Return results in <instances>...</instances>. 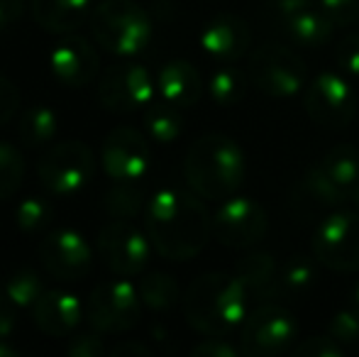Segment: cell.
Wrapping results in <instances>:
<instances>
[{
    "mask_svg": "<svg viewBox=\"0 0 359 357\" xmlns=\"http://www.w3.org/2000/svg\"><path fill=\"white\" fill-rule=\"evenodd\" d=\"M144 228L151 248L171 262H186L205 248L213 230L201 196L179 186H164L144 208Z\"/></svg>",
    "mask_w": 359,
    "mask_h": 357,
    "instance_id": "1",
    "label": "cell"
},
{
    "mask_svg": "<svg viewBox=\"0 0 359 357\" xmlns=\"http://www.w3.org/2000/svg\"><path fill=\"white\" fill-rule=\"evenodd\" d=\"M247 304H250V296L242 281L220 271H208L194 279L184 294V314L191 328L203 335H220V338L245 323Z\"/></svg>",
    "mask_w": 359,
    "mask_h": 357,
    "instance_id": "2",
    "label": "cell"
},
{
    "mask_svg": "<svg viewBox=\"0 0 359 357\" xmlns=\"http://www.w3.org/2000/svg\"><path fill=\"white\" fill-rule=\"evenodd\" d=\"M186 181L208 201H225L242 186L245 154L235 140L225 135H205L191 144L186 154Z\"/></svg>",
    "mask_w": 359,
    "mask_h": 357,
    "instance_id": "3",
    "label": "cell"
},
{
    "mask_svg": "<svg viewBox=\"0 0 359 357\" xmlns=\"http://www.w3.org/2000/svg\"><path fill=\"white\" fill-rule=\"evenodd\" d=\"M93 39L110 54L135 57L151 39V20L135 0H103L90 13Z\"/></svg>",
    "mask_w": 359,
    "mask_h": 357,
    "instance_id": "4",
    "label": "cell"
},
{
    "mask_svg": "<svg viewBox=\"0 0 359 357\" xmlns=\"http://www.w3.org/2000/svg\"><path fill=\"white\" fill-rule=\"evenodd\" d=\"M39 184L54 196H76L95 177V157L88 144L59 142L39 159Z\"/></svg>",
    "mask_w": 359,
    "mask_h": 357,
    "instance_id": "5",
    "label": "cell"
},
{
    "mask_svg": "<svg viewBox=\"0 0 359 357\" xmlns=\"http://www.w3.org/2000/svg\"><path fill=\"white\" fill-rule=\"evenodd\" d=\"M86 318L100 333H125L140 321L142 299L133 281L110 279L98 284L86 301Z\"/></svg>",
    "mask_w": 359,
    "mask_h": 357,
    "instance_id": "6",
    "label": "cell"
},
{
    "mask_svg": "<svg viewBox=\"0 0 359 357\" xmlns=\"http://www.w3.org/2000/svg\"><path fill=\"white\" fill-rule=\"evenodd\" d=\"M250 81L271 98H291L306 83V64L284 44H264L250 57Z\"/></svg>",
    "mask_w": 359,
    "mask_h": 357,
    "instance_id": "7",
    "label": "cell"
},
{
    "mask_svg": "<svg viewBox=\"0 0 359 357\" xmlns=\"http://www.w3.org/2000/svg\"><path fill=\"white\" fill-rule=\"evenodd\" d=\"M313 257L335 271L359 269V215L335 210L325 215L313 235Z\"/></svg>",
    "mask_w": 359,
    "mask_h": 357,
    "instance_id": "8",
    "label": "cell"
},
{
    "mask_svg": "<svg viewBox=\"0 0 359 357\" xmlns=\"http://www.w3.org/2000/svg\"><path fill=\"white\" fill-rule=\"evenodd\" d=\"M298 323L291 311L279 304H262L245 318L242 353L250 357H274L296 340Z\"/></svg>",
    "mask_w": 359,
    "mask_h": 357,
    "instance_id": "9",
    "label": "cell"
},
{
    "mask_svg": "<svg viewBox=\"0 0 359 357\" xmlns=\"http://www.w3.org/2000/svg\"><path fill=\"white\" fill-rule=\"evenodd\" d=\"M306 113L320 128H347L357 113L355 88L340 74L323 72L306 90Z\"/></svg>",
    "mask_w": 359,
    "mask_h": 357,
    "instance_id": "10",
    "label": "cell"
},
{
    "mask_svg": "<svg viewBox=\"0 0 359 357\" xmlns=\"http://www.w3.org/2000/svg\"><path fill=\"white\" fill-rule=\"evenodd\" d=\"M269 220L259 203L247 196H227L213 215V233L225 248H255L266 235Z\"/></svg>",
    "mask_w": 359,
    "mask_h": 357,
    "instance_id": "11",
    "label": "cell"
},
{
    "mask_svg": "<svg viewBox=\"0 0 359 357\" xmlns=\"http://www.w3.org/2000/svg\"><path fill=\"white\" fill-rule=\"evenodd\" d=\"M151 240L130 220H115L98 235V255L105 267L120 276L140 274L149 262Z\"/></svg>",
    "mask_w": 359,
    "mask_h": 357,
    "instance_id": "12",
    "label": "cell"
},
{
    "mask_svg": "<svg viewBox=\"0 0 359 357\" xmlns=\"http://www.w3.org/2000/svg\"><path fill=\"white\" fill-rule=\"evenodd\" d=\"M100 162H103L108 179H113L115 184H135L149 172V142L140 130L128 128V125L115 128L103 140Z\"/></svg>",
    "mask_w": 359,
    "mask_h": 357,
    "instance_id": "13",
    "label": "cell"
},
{
    "mask_svg": "<svg viewBox=\"0 0 359 357\" xmlns=\"http://www.w3.org/2000/svg\"><path fill=\"white\" fill-rule=\"evenodd\" d=\"M156 81L140 64H118L108 69L98 83V100L115 113L147 108L154 100Z\"/></svg>",
    "mask_w": 359,
    "mask_h": 357,
    "instance_id": "14",
    "label": "cell"
},
{
    "mask_svg": "<svg viewBox=\"0 0 359 357\" xmlns=\"http://www.w3.org/2000/svg\"><path fill=\"white\" fill-rule=\"evenodd\" d=\"M39 260L54 279L81 281L93 267V250L81 233L59 228L39 243Z\"/></svg>",
    "mask_w": 359,
    "mask_h": 357,
    "instance_id": "15",
    "label": "cell"
},
{
    "mask_svg": "<svg viewBox=\"0 0 359 357\" xmlns=\"http://www.w3.org/2000/svg\"><path fill=\"white\" fill-rule=\"evenodd\" d=\"M49 67L59 83L83 88L98 74V52L81 34H64V39L49 54Z\"/></svg>",
    "mask_w": 359,
    "mask_h": 357,
    "instance_id": "16",
    "label": "cell"
},
{
    "mask_svg": "<svg viewBox=\"0 0 359 357\" xmlns=\"http://www.w3.org/2000/svg\"><path fill=\"white\" fill-rule=\"evenodd\" d=\"M274 8L281 22H284V29L291 37V42L313 49L323 47L330 39L335 25L311 0H276Z\"/></svg>",
    "mask_w": 359,
    "mask_h": 357,
    "instance_id": "17",
    "label": "cell"
},
{
    "mask_svg": "<svg viewBox=\"0 0 359 357\" xmlns=\"http://www.w3.org/2000/svg\"><path fill=\"white\" fill-rule=\"evenodd\" d=\"M250 27L237 15H217L201 32V47L217 64H235L250 49Z\"/></svg>",
    "mask_w": 359,
    "mask_h": 357,
    "instance_id": "18",
    "label": "cell"
},
{
    "mask_svg": "<svg viewBox=\"0 0 359 357\" xmlns=\"http://www.w3.org/2000/svg\"><path fill=\"white\" fill-rule=\"evenodd\" d=\"M34 323L39 325V330L52 338H67L74 333V328L81 323L86 309L81 306L79 296L69 294V291L54 289L44 291L39 296V301L32 306Z\"/></svg>",
    "mask_w": 359,
    "mask_h": 357,
    "instance_id": "19",
    "label": "cell"
},
{
    "mask_svg": "<svg viewBox=\"0 0 359 357\" xmlns=\"http://www.w3.org/2000/svg\"><path fill=\"white\" fill-rule=\"evenodd\" d=\"M345 201H350V196L327 177L318 164L313 169H308L306 177L301 179V184L296 186V194H293V206L306 218L325 213V210H335Z\"/></svg>",
    "mask_w": 359,
    "mask_h": 357,
    "instance_id": "20",
    "label": "cell"
},
{
    "mask_svg": "<svg viewBox=\"0 0 359 357\" xmlns=\"http://www.w3.org/2000/svg\"><path fill=\"white\" fill-rule=\"evenodd\" d=\"M156 88L164 100L179 105V108H191L201 100L203 81H201V74L196 72L194 64L184 62V59H174L159 72Z\"/></svg>",
    "mask_w": 359,
    "mask_h": 357,
    "instance_id": "21",
    "label": "cell"
},
{
    "mask_svg": "<svg viewBox=\"0 0 359 357\" xmlns=\"http://www.w3.org/2000/svg\"><path fill=\"white\" fill-rule=\"evenodd\" d=\"M93 0H32V15L52 34H72L90 18Z\"/></svg>",
    "mask_w": 359,
    "mask_h": 357,
    "instance_id": "22",
    "label": "cell"
},
{
    "mask_svg": "<svg viewBox=\"0 0 359 357\" xmlns=\"http://www.w3.org/2000/svg\"><path fill=\"white\" fill-rule=\"evenodd\" d=\"M237 279L242 281L250 299L269 301L279 294V264L271 255L252 252L237 262Z\"/></svg>",
    "mask_w": 359,
    "mask_h": 357,
    "instance_id": "23",
    "label": "cell"
},
{
    "mask_svg": "<svg viewBox=\"0 0 359 357\" xmlns=\"http://www.w3.org/2000/svg\"><path fill=\"white\" fill-rule=\"evenodd\" d=\"M57 130H59L57 110L44 103L27 108L18 120V137H20V142L29 149L49 144L54 140V135H57Z\"/></svg>",
    "mask_w": 359,
    "mask_h": 357,
    "instance_id": "24",
    "label": "cell"
},
{
    "mask_svg": "<svg viewBox=\"0 0 359 357\" xmlns=\"http://www.w3.org/2000/svg\"><path fill=\"white\" fill-rule=\"evenodd\" d=\"M144 128L154 142L159 144H171L179 140V135L184 133V115L181 108L169 100H151L144 110Z\"/></svg>",
    "mask_w": 359,
    "mask_h": 357,
    "instance_id": "25",
    "label": "cell"
},
{
    "mask_svg": "<svg viewBox=\"0 0 359 357\" xmlns=\"http://www.w3.org/2000/svg\"><path fill=\"white\" fill-rule=\"evenodd\" d=\"M318 167L352 198V191H355L359 184V149L357 147L342 144V147L330 149V152L318 162Z\"/></svg>",
    "mask_w": 359,
    "mask_h": 357,
    "instance_id": "26",
    "label": "cell"
},
{
    "mask_svg": "<svg viewBox=\"0 0 359 357\" xmlns=\"http://www.w3.org/2000/svg\"><path fill=\"white\" fill-rule=\"evenodd\" d=\"M318 262V260H316ZM311 257H291L279 267V294L306 296L318 281V267Z\"/></svg>",
    "mask_w": 359,
    "mask_h": 357,
    "instance_id": "27",
    "label": "cell"
},
{
    "mask_svg": "<svg viewBox=\"0 0 359 357\" xmlns=\"http://www.w3.org/2000/svg\"><path fill=\"white\" fill-rule=\"evenodd\" d=\"M208 93L217 105H237L247 93V76L235 64H220L208 81Z\"/></svg>",
    "mask_w": 359,
    "mask_h": 357,
    "instance_id": "28",
    "label": "cell"
},
{
    "mask_svg": "<svg viewBox=\"0 0 359 357\" xmlns=\"http://www.w3.org/2000/svg\"><path fill=\"white\" fill-rule=\"evenodd\" d=\"M140 299H142V306H147L149 311H169L171 306L179 301V284H176L174 276L164 274V271H151L147 274L137 286Z\"/></svg>",
    "mask_w": 359,
    "mask_h": 357,
    "instance_id": "29",
    "label": "cell"
},
{
    "mask_svg": "<svg viewBox=\"0 0 359 357\" xmlns=\"http://www.w3.org/2000/svg\"><path fill=\"white\" fill-rule=\"evenodd\" d=\"M3 294L8 296L20 311H25L37 304L39 296L44 294V286L34 269H18L8 276V281H5V286H3Z\"/></svg>",
    "mask_w": 359,
    "mask_h": 357,
    "instance_id": "30",
    "label": "cell"
},
{
    "mask_svg": "<svg viewBox=\"0 0 359 357\" xmlns=\"http://www.w3.org/2000/svg\"><path fill=\"white\" fill-rule=\"evenodd\" d=\"M54 220V206L42 196H27L15 208V223L22 233H42Z\"/></svg>",
    "mask_w": 359,
    "mask_h": 357,
    "instance_id": "31",
    "label": "cell"
},
{
    "mask_svg": "<svg viewBox=\"0 0 359 357\" xmlns=\"http://www.w3.org/2000/svg\"><path fill=\"white\" fill-rule=\"evenodd\" d=\"M105 210L118 220H133L135 215H140L144 206L142 191L133 189V184H118L105 194L103 201Z\"/></svg>",
    "mask_w": 359,
    "mask_h": 357,
    "instance_id": "32",
    "label": "cell"
},
{
    "mask_svg": "<svg viewBox=\"0 0 359 357\" xmlns=\"http://www.w3.org/2000/svg\"><path fill=\"white\" fill-rule=\"evenodd\" d=\"M25 179V159L18 147L0 142V201L15 196Z\"/></svg>",
    "mask_w": 359,
    "mask_h": 357,
    "instance_id": "33",
    "label": "cell"
},
{
    "mask_svg": "<svg viewBox=\"0 0 359 357\" xmlns=\"http://www.w3.org/2000/svg\"><path fill=\"white\" fill-rule=\"evenodd\" d=\"M327 333L340 345H345V348H357L359 345V311L355 306H347L340 314H335L330 321Z\"/></svg>",
    "mask_w": 359,
    "mask_h": 357,
    "instance_id": "34",
    "label": "cell"
},
{
    "mask_svg": "<svg viewBox=\"0 0 359 357\" xmlns=\"http://www.w3.org/2000/svg\"><path fill=\"white\" fill-rule=\"evenodd\" d=\"M316 5L335 27H347L359 20V0H316Z\"/></svg>",
    "mask_w": 359,
    "mask_h": 357,
    "instance_id": "35",
    "label": "cell"
},
{
    "mask_svg": "<svg viewBox=\"0 0 359 357\" xmlns=\"http://www.w3.org/2000/svg\"><path fill=\"white\" fill-rule=\"evenodd\" d=\"M345 345H340L330 333L327 335H313V338L303 340L296 348L298 357H340L345 355Z\"/></svg>",
    "mask_w": 359,
    "mask_h": 357,
    "instance_id": "36",
    "label": "cell"
},
{
    "mask_svg": "<svg viewBox=\"0 0 359 357\" xmlns=\"http://www.w3.org/2000/svg\"><path fill=\"white\" fill-rule=\"evenodd\" d=\"M337 69H340L345 76L359 79V32L357 34H347L340 44H337Z\"/></svg>",
    "mask_w": 359,
    "mask_h": 357,
    "instance_id": "37",
    "label": "cell"
},
{
    "mask_svg": "<svg viewBox=\"0 0 359 357\" xmlns=\"http://www.w3.org/2000/svg\"><path fill=\"white\" fill-rule=\"evenodd\" d=\"M18 108H20V90H18V86H15L10 79H5L3 74H0V128L13 120V115L18 113Z\"/></svg>",
    "mask_w": 359,
    "mask_h": 357,
    "instance_id": "38",
    "label": "cell"
},
{
    "mask_svg": "<svg viewBox=\"0 0 359 357\" xmlns=\"http://www.w3.org/2000/svg\"><path fill=\"white\" fill-rule=\"evenodd\" d=\"M67 353L72 357H100L105 355V343L95 333H81L69 343Z\"/></svg>",
    "mask_w": 359,
    "mask_h": 357,
    "instance_id": "39",
    "label": "cell"
},
{
    "mask_svg": "<svg viewBox=\"0 0 359 357\" xmlns=\"http://www.w3.org/2000/svg\"><path fill=\"white\" fill-rule=\"evenodd\" d=\"M194 355L196 357H235L237 350L232 348L225 338H220V335H208L203 343L196 345Z\"/></svg>",
    "mask_w": 359,
    "mask_h": 357,
    "instance_id": "40",
    "label": "cell"
},
{
    "mask_svg": "<svg viewBox=\"0 0 359 357\" xmlns=\"http://www.w3.org/2000/svg\"><path fill=\"white\" fill-rule=\"evenodd\" d=\"M20 309L0 291V338H10L18 328Z\"/></svg>",
    "mask_w": 359,
    "mask_h": 357,
    "instance_id": "41",
    "label": "cell"
},
{
    "mask_svg": "<svg viewBox=\"0 0 359 357\" xmlns=\"http://www.w3.org/2000/svg\"><path fill=\"white\" fill-rule=\"evenodd\" d=\"M22 10H25V0H0V34L18 22Z\"/></svg>",
    "mask_w": 359,
    "mask_h": 357,
    "instance_id": "42",
    "label": "cell"
},
{
    "mask_svg": "<svg viewBox=\"0 0 359 357\" xmlns=\"http://www.w3.org/2000/svg\"><path fill=\"white\" fill-rule=\"evenodd\" d=\"M110 355L115 357H128V355H137V357H149V348L140 343H120L118 348L110 350Z\"/></svg>",
    "mask_w": 359,
    "mask_h": 357,
    "instance_id": "43",
    "label": "cell"
},
{
    "mask_svg": "<svg viewBox=\"0 0 359 357\" xmlns=\"http://www.w3.org/2000/svg\"><path fill=\"white\" fill-rule=\"evenodd\" d=\"M5 340L8 338H0V357H18L20 350L15 348V345H8Z\"/></svg>",
    "mask_w": 359,
    "mask_h": 357,
    "instance_id": "44",
    "label": "cell"
},
{
    "mask_svg": "<svg viewBox=\"0 0 359 357\" xmlns=\"http://www.w3.org/2000/svg\"><path fill=\"white\" fill-rule=\"evenodd\" d=\"M350 306H355V309L359 311V284L355 286V289H352V304Z\"/></svg>",
    "mask_w": 359,
    "mask_h": 357,
    "instance_id": "45",
    "label": "cell"
},
{
    "mask_svg": "<svg viewBox=\"0 0 359 357\" xmlns=\"http://www.w3.org/2000/svg\"><path fill=\"white\" fill-rule=\"evenodd\" d=\"M352 201H355V203L359 206V184H357V189L352 191Z\"/></svg>",
    "mask_w": 359,
    "mask_h": 357,
    "instance_id": "46",
    "label": "cell"
}]
</instances>
